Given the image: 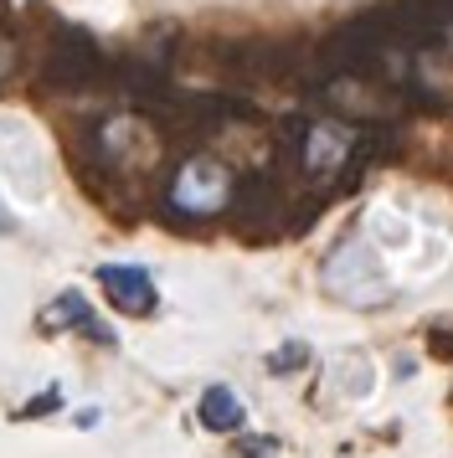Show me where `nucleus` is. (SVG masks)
Wrapping results in <instances>:
<instances>
[{
	"label": "nucleus",
	"mask_w": 453,
	"mask_h": 458,
	"mask_svg": "<svg viewBox=\"0 0 453 458\" xmlns=\"http://www.w3.org/2000/svg\"><path fill=\"white\" fill-rule=\"evenodd\" d=\"M232 191L237 170L226 160H217L211 149H185L160 186V211L170 227H206L232 211Z\"/></svg>",
	"instance_id": "nucleus-1"
},
{
	"label": "nucleus",
	"mask_w": 453,
	"mask_h": 458,
	"mask_svg": "<svg viewBox=\"0 0 453 458\" xmlns=\"http://www.w3.org/2000/svg\"><path fill=\"white\" fill-rule=\"evenodd\" d=\"M93 278H98L103 299H108L119 314H134V319H144V314L160 310V289H155V278H150L140 263H103Z\"/></svg>",
	"instance_id": "nucleus-2"
},
{
	"label": "nucleus",
	"mask_w": 453,
	"mask_h": 458,
	"mask_svg": "<svg viewBox=\"0 0 453 458\" xmlns=\"http://www.w3.org/2000/svg\"><path fill=\"white\" fill-rule=\"evenodd\" d=\"M41 325H47V330H62V325H78V335H88V340H98V345H114V340H119V335H114V330H108V325L98 319V314L88 310V299H82L78 289L57 293V304H52V310L41 314Z\"/></svg>",
	"instance_id": "nucleus-3"
},
{
	"label": "nucleus",
	"mask_w": 453,
	"mask_h": 458,
	"mask_svg": "<svg viewBox=\"0 0 453 458\" xmlns=\"http://www.w3.org/2000/svg\"><path fill=\"white\" fill-rule=\"evenodd\" d=\"M196 417H201L206 433H243L247 407H243V396L232 392V386H206L201 402H196Z\"/></svg>",
	"instance_id": "nucleus-4"
},
{
	"label": "nucleus",
	"mask_w": 453,
	"mask_h": 458,
	"mask_svg": "<svg viewBox=\"0 0 453 458\" xmlns=\"http://www.w3.org/2000/svg\"><path fill=\"white\" fill-rule=\"evenodd\" d=\"M304 360H309V345H299V340H288L284 351H273V360H268V366H273L278 376H294V366H304Z\"/></svg>",
	"instance_id": "nucleus-5"
},
{
	"label": "nucleus",
	"mask_w": 453,
	"mask_h": 458,
	"mask_svg": "<svg viewBox=\"0 0 453 458\" xmlns=\"http://www.w3.org/2000/svg\"><path fill=\"white\" fill-rule=\"evenodd\" d=\"M47 407H62V396H57V392H41V396H31V402L21 407V417H47Z\"/></svg>",
	"instance_id": "nucleus-6"
},
{
	"label": "nucleus",
	"mask_w": 453,
	"mask_h": 458,
	"mask_svg": "<svg viewBox=\"0 0 453 458\" xmlns=\"http://www.w3.org/2000/svg\"><path fill=\"white\" fill-rule=\"evenodd\" d=\"M11 72H16V42H11V37L0 31V83H5Z\"/></svg>",
	"instance_id": "nucleus-7"
},
{
	"label": "nucleus",
	"mask_w": 453,
	"mask_h": 458,
	"mask_svg": "<svg viewBox=\"0 0 453 458\" xmlns=\"http://www.w3.org/2000/svg\"><path fill=\"white\" fill-rule=\"evenodd\" d=\"M243 448H247V458H268L273 443H268V437H252V443H243Z\"/></svg>",
	"instance_id": "nucleus-8"
}]
</instances>
